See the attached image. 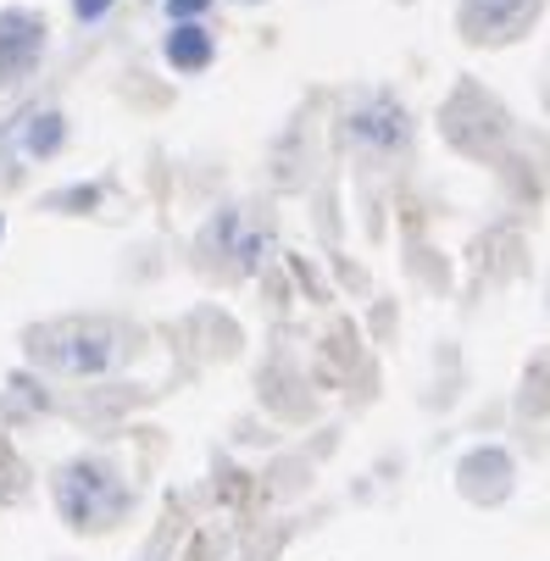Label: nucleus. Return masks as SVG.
<instances>
[{
	"label": "nucleus",
	"instance_id": "7",
	"mask_svg": "<svg viewBox=\"0 0 550 561\" xmlns=\"http://www.w3.org/2000/svg\"><path fill=\"white\" fill-rule=\"evenodd\" d=\"M56 145H61V117H56V112H45V117L28 128V150H34V156H45V150H56Z\"/></svg>",
	"mask_w": 550,
	"mask_h": 561
},
{
	"label": "nucleus",
	"instance_id": "9",
	"mask_svg": "<svg viewBox=\"0 0 550 561\" xmlns=\"http://www.w3.org/2000/svg\"><path fill=\"white\" fill-rule=\"evenodd\" d=\"M112 7V0H78V18H101Z\"/></svg>",
	"mask_w": 550,
	"mask_h": 561
},
{
	"label": "nucleus",
	"instance_id": "3",
	"mask_svg": "<svg viewBox=\"0 0 550 561\" xmlns=\"http://www.w3.org/2000/svg\"><path fill=\"white\" fill-rule=\"evenodd\" d=\"M539 7L545 0H461L456 28H461V39H473V45H501V39L528 34Z\"/></svg>",
	"mask_w": 550,
	"mask_h": 561
},
{
	"label": "nucleus",
	"instance_id": "6",
	"mask_svg": "<svg viewBox=\"0 0 550 561\" xmlns=\"http://www.w3.org/2000/svg\"><path fill=\"white\" fill-rule=\"evenodd\" d=\"M168 61H173L179 72H200V67L211 61V39H206V28H195V23L173 28V39H168Z\"/></svg>",
	"mask_w": 550,
	"mask_h": 561
},
{
	"label": "nucleus",
	"instance_id": "5",
	"mask_svg": "<svg viewBox=\"0 0 550 561\" xmlns=\"http://www.w3.org/2000/svg\"><path fill=\"white\" fill-rule=\"evenodd\" d=\"M351 134H356L362 150L383 156V150H401V145L412 139V123H406V112L389 101V95H373V101H362V106L351 112Z\"/></svg>",
	"mask_w": 550,
	"mask_h": 561
},
{
	"label": "nucleus",
	"instance_id": "2",
	"mask_svg": "<svg viewBox=\"0 0 550 561\" xmlns=\"http://www.w3.org/2000/svg\"><path fill=\"white\" fill-rule=\"evenodd\" d=\"M56 506H61V517L72 528H101V523H112L128 506V490H123V478L106 461H72L56 478Z\"/></svg>",
	"mask_w": 550,
	"mask_h": 561
},
{
	"label": "nucleus",
	"instance_id": "8",
	"mask_svg": "<svg viewBox=\"0 0 550 561\" xmlns=\"http://www.w3.org/2000/svg\"><path fill=\"white\" fill-rule=\"evenodd\" d=\"M206 7H211V0H168V12H173V18H200Z\"/></svg>",
	"mask_w": 550,
	"mask_h": 561
},
{
	"label": "nucleus",
	"instance_id": "4",
	"mask_svg": "<svg viewBox=\"0 0 550 561\" xmlns=\"http://www.w3.org/2000/svg\"><path fill=\"white\" fill-rule=\"evenodd\" d=\"M39 50H45V23L34 12H0V90L34 72Z\"/></svg>",
	"mask_w": 550,
	"mask_h": 561
},
{
	"label": "nucleus",
	"instance_id": "1",
	"mask_svg": "<svg viewBox=\"0 0 550 561\" xmlns=\"http://www.w3.org/2000/svg\"><path fill=\"white\" fill-rule=\"evenodd\" d=\"M28 351H34V362L61 367V373H101L117 356V334L106 323H90V317H67V323L34 329Z\"/></svg>",
	"mask_w": 550,
	"mask_h": 561
}]
</instances>
